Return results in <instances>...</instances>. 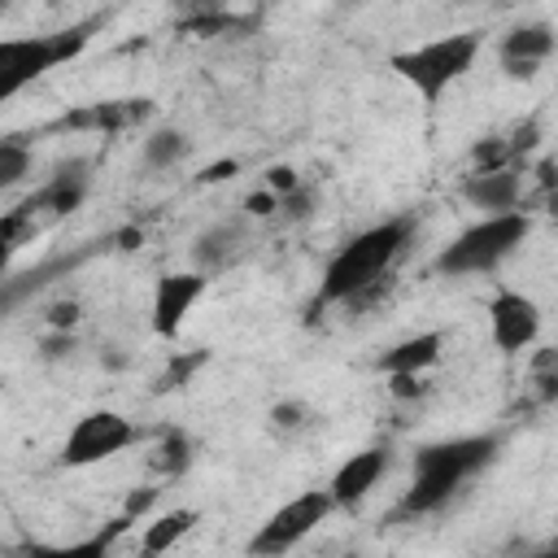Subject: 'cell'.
I'll list each match as a JSON object with an SVG mask.
<instances>
[{
	"label": "cell",
	"mask_w": 558,
	"mask_h": 558,
	"mask_svg": "<svg viewBox=\"0 0 558 558\" xmlns=\"http://www.w3.org/2000/svg\"><path fill=\"white\" fill-rule=\"evenodd\" d=\"M240 209H244L240 218H270V214L279 209V201H275L266 187H257V192H248V196H244V205H240Z\"/></svg>",
	"instance_id": "cell-24"
},
{
	"label": "cell",
	"mask_w": 558,
	"mask_h": 558,
	"mask_svg": "<svg viewBox=\"0 0 558 558\" xmlns=\"http://www.w3.org/2000/svg\"><path fill=\"white\" fill-rule=\"evenodd\" d=\"M157 462H161L166 475H179V471L192 462V440H187L183 432H166V440H161V449H157Z\"/></svg>",
	"instance_id": "cell-21"
},
{
	"label": "cell",
	"mask_w": 558,
	"mask_h": 558,
	"mask_svg": "<svg viewBox=\"0 0 558 558\" xmlns=\"http://www.w3.org/2000/svg\"><path fill=\"white\" fill-rule=\"evenodd\" d=\"M196 523H201V510H192V506H179V510H166V514L148 519V523H144V536H140L144 558H161V554H170L179 541L192 536Z\"/></svg>",
	"instance_id": "cell-16"
},
{
	"label": "cell",
	"mask_w": 558,
	"mask_h": 558,
	"mask_svg": "<svg viewBox=\"0 0 558 558\" xmlns=\"http://www.w3.org/2000/svg\"><path fill=\"white\" fill-rule=\"evenodd\" d=\"M480 31H453V35H436L423 39L414 48H401L388 57V70L427 105H436L453 83H462L471 74V65L480 61Z\"/></svg>",
	"instance_id": "cell-4"
},
{
	"label": "cell",
	"mask_w": 558,
	"mask_h": 558,
	"mask_svg": "<svg viewBox=\"0 0 558 558\" xmlns=\"http://www.w3.org/2000/svg\"><path fill=\"white\" fill-rule=\"evenodd\" d=\"M523 558H558V549H536V554H523Z\"/></svg>",
	"instance_id": "cell-31"
},
{
	"label": "cell",
	"mask_w": 558,
	"mask_h": 558,
	"mask_svg": "<svg viewBox=\"0 0 558 558\" xmlns=\"http://www.w3.org/2000/svg\"><path fill=\"white\" fill-rule=\"evenodd\" d=\"M336 506H331V497H327V488H305V493H296V497H288L279 510H270L262 523H257V532L248 536V558H288L301 541H310L318 527H323V519L331 514Z\"/></svg>",
	"instance_id": "cell-6"
},
{
	"label": "cell",
	"mask_w": 558,
	"mask_h": 558,
	"mask_svg": "<svg viewBox=\"0 0 558 558\" xmlns=\"http://www.w3.org/2000/svg\"><path fill=\"white\" fill-rule=\"evenodd\" d=\"M532 235V214L514 209V214H493V218H475L471 227H462L440 253H436V275L445 279H466V275H497Z\"/></svg>",
	"instance_id": "cell-3"
},
{
	"label": "cell",
	"mask_w": 558,
	"mask_h": 558,
	"mask_svg": "<svg viewBox=\"0 0 558 558\" xmlns=\"http://www.w3.org/2000/svg\"><path fill=\"white\" fill-rule=\"evenodd\" d=\"M100 366H109V371H122V366H126V353H118V344H109V349L100 353Z\"/></svg>",
	"instance_id": "cell-30"
},
{
	"label": "cell",
	"mask_w": 558,
	"mask_h": 558,
	"mask_svg": "<svg viewBox=\"0 0 558 558\" xmlns=\"http://www.w3.org/2000/svg\"><path fill=\"white\" fill-rule=\"evenodd\" d=\"M488 340L501 353H523L541 340V305L519 288H497L488 296Z\"/></svg>",
	"instance_id": "cell-9"
},
{
	"label": "cell",
	"mask_w": 558,
	"mask_h": 558,
	"mask_svg": "<svg viewBox=\"0 0 558 558\" xmlns=\"http://www.w3.org/2000/svg\"><path fill=\"white\" fill-rule=\"evenodd\" d=\"M92 26L96 22H83V26H70V31H52V35H4L0 39V105L22 96L26 87H35L61 61L78 57Z\"/></svg>",
	"instance_id": "cell-5"
},
{
	"label": "cell",
	"mask_w": 558,
	"mask_h": 558,
	"mask_svg": "<svg viewBox=\"0 0 558 558\" xmlns=\"http://www.w3.org/2000/svg\"><path fill=\"white\" fill-rule=\"evenodd\" d=\"M157 497H161V488H144V493H131V497H126V510H122V519H126V523H135V519H140V514H144V510H148Z\"/></svg>",
	"instance_id": "cell-27"
},
{
	"label": "cell",
	"mask_w": 558,
	"mask_h": 558,
	"mask_svg": "<svg viewBox=\"0 0 558 558\" xmlns=\"http://www.w3.org/2000/svg\"><path fill=\"white\" fill-rule=\"evenodd\" d=\"M392 397H418L423 392V379H388Z\"/></svg>",
	"instance_id": "cell-29"
},
{
	"label": "cell",
	"mask_w": 558,
	"mask_h": 558,
	"mask_svg": "<svg viewBox=\"0 0 558 558\" xmlns=\"http://www.w3.org/2000/svg\"><path fill=\"white\" fill-rule=\"evenodd\" d=\"M262 187H266V192H270L275 201H283V196H292V192L301 187V174H296L292 166H270V170H266V183H262Z\"/></svg>",
	"instance_id": "cell-23"
},
{
	"label": "cell",
	"mask_w": 558,
	"mask_h": 558,
	"mask_svg": "<svg viewBox=\"0 0 558 558\" xmlns=\"http://www.w3.org/2000/svg\"><path fill=\"white\" fill-rule=\"evenodd\" d=\"M244 244V218H231V222H214V227H205L196 240H192V270H201V275H214L222 262H231L235 257V248Z\"/></svg>",
	"instance_id": "cell-15"
},
{
	"label": "cell",
	"mask_w": 558,
	"mask_h": 558,
	"mask_svg": "<svg viewBox=\"0 0 558 558\" xmlns=\"http://www.w3.org/2000/svg\"><path fill=\"white\" fill-rule=\"evenodd\" d=\"M384 475H388V449H379V445L357 449V453H349V458L331 471L327 497H331L336 510H353V506H362V501L379 488Z\"/></svg>",
	"instance_id": "cell-11"
},
{
	"label": "cell",
	"mask_w": 558,
	"mask_h": 558,
	"mask_svg": "<svg viewBox=\"0 0 558 558\" xmlns=\"http://www.w3.org/2000/svg\"><path fill=\"white\" fill-rule=\"evenodd\" d=\"M501 440L493 432H471V436H449V440H432L414 453V475L410 488L397 501V519H423L445 510L466 480H475L484 466L497 462Z\"/></svg>",
	"instance_id": "cell-2"
},
{
	"label": "cell",
	"mask_w": 558,
	"mask_h": 558,
	"mask_svg": "<svg viewBox=\"0 0 558 558\" xmlns=\"http://www.w3.org/2000/svg\"><path fill=\"white\" fill-rule=\"evenodd\" d=\"M418 231L414 214H392L384 222L362 227L357 235H349L323 266V283H318V305H349L366 292L379 288V279L405 257L410 240Z\"/></svg>",
	"instance_id": "cell-1"
},
{
	"label": "cell",
	"mask_w": 558,
	"mask_h": 558,
	"mask_svg": "<svg viewBox=\"0 0 558 558\" xmlns=\"http://www.w3.org/2000/svg\"><path fill=\"white\" fill-rule=\"evenodd\" d=\"M462 201L480 209V218L493 214H514L523 205V170L501 166V170H471L462 183Z\"/></svg>",
	"instance_id": "cell-13"
},
{
	"label": "cell",
	"mask_w": 558,
	"mask_h": 558,
	"mask_svg": "<svg viewBox=\"0 0 558 558\" xmlns=\"http://www.w3.org/2000/svg\"><path fill=\"white\" fill-rule=\"evenodd\" d=\"M35 166V148L26 135H0V192L17 187Z\"/></svg>",
	"instance_id": "cell-19"
},
{
	"label": "cell",
	"mask_w": 558,
	"mask_h": 558,
	"mask_svg": "<svg viewBox=\"0 0 558 558\" xmlns=\"http://www.w3.org/2000/svg\"><path fill=\"white\" fill-rule=\"evenodd\" d=\"M235 174V161H218V166H209L205 174H201V183H222V179H231Z\"/></svg>",
	"instance_id": "cell-28"
},
{
	"label": "cell",
	"mask_w": 558,
	"mask_h": 558,
	"mask_svg": "<svg viewBox=\"0 0 558 558\" xmlns=\"http://www.w3.org/2000/svg\"><path fill=\"white\" fill-rule=\"evenodd\" d=\"M48 327L52 331H74L78 327V301H57L48 310Z\"/></svg>",
	"instance_id": "cell-25"
},
{
	"label": "cell",
	"mask_w": 558,
	"mask_h": 558,
	"mask_svg": "<svg viewBox=\"0 0 558 558\" xmlns=\"http://www.w3.org/2000/svg\"><path fill=\"white\" fill-rule=\"evenodd\" d=\"M0 13H4V0H0Z\"/></svg>",
	"instance_id": "cell-33"
},
{
	"label": "cell",
	"mask_w": 558,
	"mask_h": 558,
	"mask_svg": "<svg viewBox=\"0 0 558 558\" xmlns=\"http://www.w3.org/2000/svg\"><path fill=\"white\" fill-rule=\"evenodd\" d=\"M87 187H92V161H87V157H70V161H61V166L48 174V183H44L26 205H17V209H22V214H52V218H61V214H70V209L83 205Z\"/></svg>",
	"instance_id": "cell-12"
},
{
	"label": "cell",
	"mask_w": 558,
	"mask_h": 558,
	"mask_svg": "<svg viewBox=\"0 0 558 558\" xmlns=\"http://www.w3.org/2000/svg\"><path fill=\"white\" fill-rule=\"evenodd\" d=\"M445 357V331H414L397 344H388L375 357V371L388 379H423Z\"/></svg>",
	"instance_id": "cell-14"
},
{
	"label": "cell",
	"mask_w": 558,
	"mask_h": 558,
	"mask_svg": "<svg viewBox=\"0 0 558 558\" xmlns=\"http://www.w3.org/2000/svg\"><path fill=\"white\" fill-rule=\"evenodd\" d=\"M192 153V140L183 126H148L144 140H140V161L144 170H174L183 157Z\"/></svg>",
	"instance_id": "cell-17"
},
{
	"label": "cell",
	"mask_w": 558,
	"mask_h": 558,
	"mask_svg": "<svg viewBox=\"0 0 558 558\" xmlns=\"http://www.w3.org/2000/svg\"><path fill=\"white\" fill-rule=\"evenodd\" d=\"M205 292H209V275H201V270H166V275H157L153 301H148L153 336L174 340L183 331V323L192 318V310L201 305Z\"/></svg>",
	"instance_id": "cell-8"
},
{
	"label": "cell",
	"mask_w": 558,
	"mask_h": 558,
	"mask_svg": "<svg viewBox=\"0 0 558 558\" xmlns=\"http://www.w3.org/2000/svg\"><path fill=\"white\" fill-rule=\"evenodd\" d=\"M74 344H78V340H74V331H48V336H44V357H48V362L70 357V353H74Z\"/></svg>",
	"instance_id": "cell-26"
},
{
	"label": "cell",
	"mask_w": 558,
	"mask_h": 558,
	"mask_svg": "<svg viewBox=\"0 0 558 558\" xmlns=\"http://www.w3.org/2000/svg\"><path fill=\"white\" fill-rule=\"evenodd\" d=\"M501 166H519L514 161V144L506 135H484L471 148V170H501Z\"/></svg>",
	"instance_id": "cell-20"
},
{
	"label": "cell",
	"mask_w": 558,
	"mask_h": 558,
	"mask_svg": "<svg viewBox=\"0 0 558 558\" xmlns=\"http://www.w3.org/2000/svg\"><path fill=\"white\" fill-rule=\"evenodd\" d=\"M344 558H362V554H344Z\"/></svg>",
	"instance_id": "cell-32"
},
{
	"label": "cell",
	"mask_w": 558,
	"mask_h": 558,
	"mask_svg": "<svg viewBox=\"0 0 558 558\" xmlns=\"http://www.w3.org/2000/svg\"><path fill=\"white\" fill-rule=\"evenodd\" d=\"M558 52V35L549 22H514L497 44V65L510 78H536Z\"/></svg>",
	"instance_id": "cell-10"
},
{
	"label": "cell",
	"mask_w": 558,
	"mask_h": 558,
	"mask_svg": "<svg viewBox=\"0 0 558 558\" xmlns=\"http://www.w3.org/2000/svg\"><path fill=\"white\" fill-rule=\"evenodd\" d=\"M126 532V519H113L105 532L78 536V541H61V545H31L26 558H109V545Z\"/></svg>",
	"instance_id": "cell-18"
},
{
	"label": "cell",
	"mask_w": 558,
	"mask_h": 558,
	"mask_svg": "<svg viewBox=\"0 0 558 558\" xmlns=\"http://www.w3.org/2000/svg\"><path fill=\"white\" fill-rule=\"evenodd\" d=\"M135 440H140V427L122 410H105L100 405V410H87V414H78L70 423L57 462L70 466V471H87V466H100V462L126 453Z\"/></svg>",
	"instance_id": "cell-7"
},
{
	"label": "cell",
	"mask_w": 558,
	"mask_h": 558,
	"mask_svg": "<svg viewBox=\"0 0 558 558\" xmlns=\"http://www.w3.org/2000/svg\"><path fill=\"white\" fill-rule=\"evenodd\" d=\"M270 423H275V432H296L310 423V405L305 401H279V405H270Z\"/></svg>",
	"instance_id": "cell-22"
}]
</instances>
